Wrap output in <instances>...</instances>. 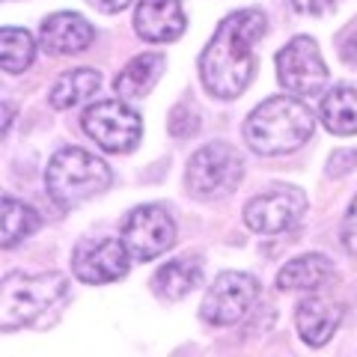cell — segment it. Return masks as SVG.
Wrapping results in <instances>:
<instances>
[{"instance_id":"cell-1","label":"cell","mask_w":357,"mask_h":357,"mask_svg":"<svg viewBox=\"0 0 357 357\" xmlns=\"http://www.w3.org/2000/svg\"><path fill=\"white\" fill-rule=\"evenodd\" d=\"M265 33V15L259 9H238L218 24L215 36L199 54V77L215 98H238L253 81L256 57L253 45Z\"/></svg>"},{"instance_id":"cell-2","label":"cell","mask_w":357,"mask_h":357,"mask_svg":"<svg viewBox=\"0 0 357 357\" xmlns=\"http://www.w3.org/2000/svg\"><path fill=\"white\" fill-rule=\"evenodd\" d=\"M312 114L292 96H274L262 102L244 122V140L259 155H286L304 146L312 134Z\"/></svg>"},{"instance_id":"cell-3","label":"cell","mask_w":357,"mask_h":357,"mask_svg":"<svg viewBox=\"0 0 357 357\" xmlns=\"http://www.w3.org/2000/svg\"><path fill=\"white\" fill-rule=\"evenodd\" d=\"M69 292V280L57 271L45 274H9L0 286V328L15 331L36 321Z\"/></svg>"},{"instance_id":"cell-4","label":"cell","mask_w":357,"mask_h":357,"mask_svg":"<svg viewBox=\"0 0 357 357\" xmlns=\"http://www.w3.org/2000/svg\"><path fill=\"white\" fill-rule=\"evenodd\" d=\"M110 185V170L96 155H89L77 146L60 149L48 164L45 173V188H48L51 199L60 208H75L84 199L102 194Z\"/></svg>"},{"instance_id":"cell-5","label":"cell","mask_w":357,"mask_h":357,"mask_svg":"<svg viewBox=\"0 0 357 357\" xmlns=\"http://www.w3.org/2000/svg\"><path fill=\"white\" fill-rule=\"evenodd\" d=\"M84 131L93 137L105 152H131L140 143L143 119L137 110H131L122 98H105L86 107L84 114Z\"/></svg>"},{"instance_id":"cell-6","label":"cell","mask_w":357,"mask_h":357,"mask_svg":"<svg viewBox=\"0 0 357 357\" xmlns=\"http://www.w3.org/2000/svg\"><path fill=\"white\" fill-rule=\"evenodd\" d=\"M241 173H244V161L238 149H232L229 143H208L188 164L185 182L199 197L229 194L241 182Z\"/></svg>"},{"instance_id":"cell-7","label":"cell","mask_w":357,"mask_h":357,"mask_svg":"<svg viewBox=\"0 0 357 357\" xmlns=\"http://www.w3.org/2000/svg\"><path fill=\"white\" fill-rule=\"evenodd\" d=\"M277 77L292 96H316L328 84V66L310 36H295L277 54Z\"/></svg>"},{"instance_id":"cell-8","label":"cell","mask_w":357,"mask_h":357,"mask_svg":"<svg viewBox=\"0 0 357 357\" xmlns=\"http://www.w3.org/2000/svg\"><path fill=\"white\" fill-rule=\"evenodd\" d=\"M176 241V223L170 211L161 206H140L122 223V244L137 262H149L161 256Z\"/></svg>"},{"instance_id":"cell-9","label":"cell","mask_w":357,"mask_h":357,"mask_svg":"<svg viewBox=\"0 0 357 357\" xmlns=\"http://www.w3.org/2000/svg\"><path fill=\"white\" fill-rule=\"evenodd\" d=\"M256 298H259L256 277L244 271H223L215 280V286L206 292L199 312H203L208 325H232L253 307Z\"/></svg>"},{"instance_id":"cell-10","label":"cell","mask_w":357,"mask_h":357,"mask_svg":"<svg viewBox=\"0 0 357 357\" xmlns=\"http://www.w3.org/2000/svg\"><path fill=\"white\" fill-rule=\"evenodd\" d=\"M307 211V194L301 188H274L268 194L253 197L244 206V220L253 232L277 236V232L292 229Z\"/></svg>"},{"instance_id":"cell-11","label":"cell","mask_w":357,"mask_h":357,"mask_svg":"<svg viewBox=\"0 0 357 357\" xmlns=\"http://www.w3.org/2000/svg\"><path fill=\"white\" fill-rule=\"evenodd\" d=\"M128 248L116 238H89L75 248L72 268L84 283H114L128 274Z\"/></svg>"},{"instance_id":"cell-12","label":"cell","mask_w":357,"mask_h":357,"mask_svg":"<svg viewBox=\"0 0 357 357\" xmlns=\"http://www.w3.org/2000/svg\"><path fill=\"white\" fill-rule=\"evenodd\" d=\"M134 30L143 42H173L185 33L182 0H140Z\"/></svg>"},{"instance_id":"cell-13","label":"cell","mask_w":357,"mask_h":357,"mask_svg":"<svg viewBox=\"0 0 357 357\" xmlns=\"http://www.w3.org/2000/svg\"><path fill=\"white\" fill-rule=\"evenodd\" d=\"M96 39L93 24L77 13H57L48 15L39 27V42L51 54H81Z\"/></svg>"},{"instance_id":"cell-14","label":"cell","mask_w":357,"mask_h":357,"mask_svg":"<svg viewBox=\"0 0 357 357\" xmlns=\"http://www.w3.org/2000/svg\"><path fill=\"white\" fill-rule=\"evenodd\" d=\"M342 321V307L325 298H304L295 310V325L307 345H325Z\"/></svg>"},{"instance_id":"cell-15","label":"cell","mask_w":357,"mask_h":357,"mask_svg":"<svg viewBox=\"0 0 357 357\" xmlns=\"http://www.w3.org/2000/svg\"><path fill=\"white\" fill-rule=\"evenodd\" d=\"M203 280V262L197 256H178V259L161 265L152 277L155 295H161L167 301H178L188 292H194Z\"/></svg>"},{"instance_id":"cell-16","label":"cell","mask_w":357,"mask_h":357,"mask_svg":"<svg viewBox=\"0 0 357 357\" xmlns=\"http://www.w3.org/2000/svg\"><path fill=\"white\" fill-rule=\"evenodd\" d=\"M164 66H167L164 54H140V57H134L126 69L116 75V81H114L116 96L119 98H143L158 84Z\"/></svg>"},{"instance_id":"cell-17","label":"cell","mask_w":357,"mask_h":357,"mask_svg":"<svg viewBox=\"0 0 357 357\" xmlns=\"http://www.w3.org/2000/svg\"><path fill=\"white\" fill-rule=\"evenodd\" d=\"M331 259L321 253H307L298 259L286 262L277 274V286L283 292H304V289H319L331 277Z\"/></svg>"},{"instance_id":"cell-18","label":"cell","mask_w":357,"mask_h":357,"mask_svg":"<svg viewBox=\"0 0 357 357\" xmlns=\"http://www.w3.org/2000/svg\"><path fill=\"white\" fill-rule=\"evenodd\" d=\"M98 86H102V75L96 69H72V72L60 75V81L54 84L48 102L57 110H69V107L84 105L86 98H93L98 93Z\"/></svg>"},{"instance_id":"cell-19","label":"cell","mask_w":357,"mask_h":357,"mask_svg":"<svg viewBox=\"0 0 357 357\" xmlns=\"http://www.w3.org/2000/svg\"><path fill=\"white\" fill-rule=\"evenodd\" d=\"M321 119H325L328 131L340 134V137L357 134V89L333 86L321 102Z\"/></svg>"},{"instance_id":"cell-20","label":"cell","mask_w":357,"mask_h":357,"mask_svg":"<svg viewBox=\"0 0 357 357\" xmlns=\"http://www.w3.org/2000/svg\"><path fill=\"white\" fill-rule=\"evenodd\" d=\"M33 57H36V45H33L30 33L18 27H3V33H0V63H3V72L9 75L24 72L33 63Z\"/></svg>"},{"instance_id":"cell-21","label":"cell","mask_w":357,"mask_h":357,"mask_svg":"<svg viewBox=\"0 0 357 357\" xmlns=\"http://www.w3.org/2000/svg\"><path fill=\"white\" fill-rule=\"evenodd\" d=\"M39 227V215L15 197H3V248H15L21 238L33 236Z\"/></svg>"},{"instance_id":"cell-22","label":"cell","mask_w":357,"mask_h":357,"mask_svg":"<svg viewBox=\"0 0 357 357\" xmlns=\"http://www.w3.org/2000/svg\"><path fill=\"white\" fill-rule=\"evenodd\" d=\"M199 131V114L191 105H176L170 114V134L173 137H191Z\"/></svg>"},{"instance_id":"cell-23","label":"cell","mask_w":357,"mask_h":357,"mask_svg":"<svg viewBox=\"0 0 357 357\" xmlns=\"http://www.w3.org/2000/svg\"><path fill=\"white\" fill-rule=\"evenodd\" d=\"M342 244L345 250L357 256V197L349 206V215H345V223H342Z\"/></svg>"},{"instance_id":"cell-24","label":"cell","mask_w":357,"mask_h":357,"mask_svg":"<svg viewBox=\"0 0 357 357\" xmlns=\"http://www.w3.org/2000/svg\"><path fill=\"white\" fill-rule=\"evenodd\" d=\"M289 3L304 15H319V13H325V9L333 6V0H289Z\"/></svg>"},{"instance_id":"cell-25","label":"cell","mask_w":357,"mask_h":357,"mask_svg":"<svg viewBox=\"0 0 357 357\" xmlns=\"http://www.w3.org/2000/svg\"><path fill=\"white\" fill-rule=\"evenodd\" d=\"M89 6H96L98 13H107V15H114V13H122L131 0H86Z\"/></svg>"},{"instance_id":"cell-26","label":"cell","mask_w":357,"mask_h":357,"mask_svg":"<svg viewBox=\"0 0 357 357\" xmlns=\"http://www.w3.org/2000/svg\"><path fill=\"white\" fill-rule=\"evenodd\" d=\"M342 60L349 63V66H354V69H357V30L351 33L349 39L342 42Z\"/></svg>"}]
</instances>
